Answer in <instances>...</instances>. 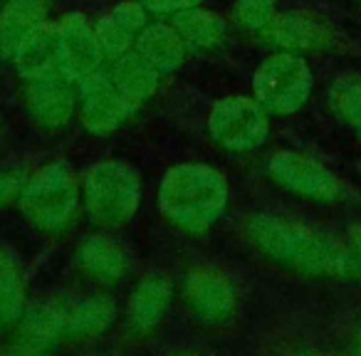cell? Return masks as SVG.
Instances as JSON below:
<instances>
[{"instance_id":"cell-1","label":"cell","mask_w":361,"mask_h":356,"mask_svg":"<svg viewBox=\"0 0 361 356\" xmlns=\"http://www.w3.org/2000/svg\"><path fill=\"white\" fill-rule=\"evenodd\" d=\"M245 235L267 260L310 277L351 280L361 275V262L346 243L292 218L257 213L247 221Z\"/></svg>"},{"instance_id":"cell-2","label":"cell","mask_w":361,"mask_h":356,"mask_svg":"<svg viewBox=\"0 0 361 356\" xmlns=\"http://www.w3.org/2000/svg\"><path fill=\"white\" fill-rule=\"evenodd\" d=\"M231 201L228 178L208 164H176L159 186V211L188 235H206Z\"/></svg>"},{"instance_id":"cell-3","label":"cell","mask_w":361,"mask_h":356,"mask_svg":"<svg viewBox=\"0 0 361 356\" xmlns=\"http://www.w3.org/2000/svg\"><path fill=\"white\" fill-rule=\"evenodd\" d=\"M85 211L97 226L119 228L136 216L141 203V178L124 161H99L90 166L82 181Z\"/></svg>"},{"instance_id":"cell-4","label":"cell","mask_w":361,"mask_h":356,"mask_svg":"<svg viewBox=\"0 0 361 356\" xmlns=\"http://www.w3.org/2000/svg\"><path fill=\"white\" fill-rule=\"evenodd\" d=\"M18 208L35 228L47 233L62 231L80 208V183L67 164H47L27 176L18 193Z\"/></svg>"},{"instance_id":"cell-5","label":"cell","mask_w":361,"mask_h":356,"mask_svg":"<svg viewBox=\"0 0 361 356\" xmlns=\"http://www.w3.org/2000/svg\"><path fill=\"white\" fill-rule=\"evenodd\" d=\"M314 77L300 52H275L252 75V94L267 114L290 116L307 104Z\"/></svg>"},{"instance_id":"cell-6","label":"cell","mask_w":361,"mask_h":356,"mask_svg":"<svg viewBox=\"0 0 361 356\" xmlns=\"http://www.w3.org/2000/svg\"><path fill=\"white\" fill-rule=\"evenodd\" d=\"M208 131L211 139L228 151H255L270 136V119L257 99L226 97L213 104Z\"/></svg>"},{"instance_id":"cell-7","label":"cell","mask_w":361,"mask_h":356,"mask_svg":"<svg viewBox=\"0 0 361 356\" xmlns=\"http://www.w3.org/2000/svg\"><path fill=\"white\" fill-rule=\"evenodd\" d=\"M270 178L285 191L314 203H336L344 193L341 181L319 161L297 151H277L267 161Z\"/></svg>"},{"instance_id":"cell-8","label":"cell","mask_w":361,"mask_h":356,"mask_svg":"<svg viewBox=\"0 0 361 356\" xmlns=\"http://www.w3.org/2000/svg\"><path fill=\"white\" fill-rule=\"evenodd\" d=\"M134 111V106L111 82L109 72L97 70L80 82V121L90 134H111L126 124Z\"/></svg>"},{"instance_id":"cell-9","label":"cell","mask_w":361,"mask_h":356,"mask_svg":"<svg viewBox=\"0 0 361 356\" xmlns=\"http://www.w3.org/2000/svg\"><path fill=\"white\" fill-rule=\"evenodd\" d=\"M57 27H60V65H57V72L65 80H70L72 85H80L82 80L102 70V62H104V52H102V45L97 40V32L82 13L65 16L62 23H57Z\"/></svg>"},{"instance_id":"cell-10","label":"cell","mask_w":361,"mask_h":356,"mask_svg":"<svg viewBox=\"0 0 361 356\" xmlns=\"http://www.w3.org/2000/svg\"><path fill=\"white\" fill-rule=\"evenodd\" d=\"M183 297L198 317L208 321H223L235 309L233 282L218 267L201 265L188 272L183 282Z\"/></svg>"},{"instance_id":"cell-11","label":"cell","mask_w":361,"mask_h":356,"mask_svg":"<svg viewBox=\"0 0 361 356\" xmlns=\"http://www.w3.org/2000/svg\"><path fill=\"white\" fill-rule=\"evenodd\" d=\"M25 104L37 124L47 129H60L75 114L77 94L72 92L70 80H65L62 75H47L27 82Z\"/></svg>"},{"instance_id":"cell-12","label":"cell","mask_w":361,"mask_h":356,"mask_svg":"<svg viewBox=\"0 0 361 356\" xmlns=\"http://www.w3.org/2000/svg\"><path fill=\"white\" fill-rule=\"evenodd\" d=\"M11 60L16 72L23 80H40L47 75H60V27L57 23H40L35 30H30L16 50L11 52Z\"/></svg>"},{"instance_id":"cell-13","label":"cell","mask_w":361,"mask_h":356,"mask_svg":"<svg viewBox=\"0 0 361 356\" xmlns=\"http://www.w3.org/2000/svg\"><path fill=\"white\" fill-rule=\"evenodd\" d=\"M173 300V280L166 272H151L136 285L126 305V324L134 334L156 329Z\"/></svg>"},{"instance_id":"cell-14","label":"cell","mask_w":361,"mask_h":356,"mask_svg":"<svg viewBox=\"0 0 361 356\" xmlns=\"http://www.w3.org/2000/svg\"><path fill=\"white\" fill-rule=\"evenodd\" d=\"M144 27L146 11L136 0H126V3H119V6H114L111 11H106L102 16V20L94 25V32L104 57L116 60V57L134 50L136 37H139V32Z\"/></svg>"},{"instance_id":"cell-15","label":"cell","mask_w":361,"mask_h":356,"mask_svg":"<svg viewBox=\"0 0 361 356\" xmlns=\"http://www.w3.org/2000/svg\"><path fill=\"white\" fill-rule=\"evenodd\" d=\"M75 262L87 277L102 282V285H114L129 270L126 250L106 235H90L85 243H80Z\"/></svg>"},{"instance_id":"cell-16","label":"cell","mask_w":361,"mask_h":356,"mask_svg":"<svg viewBox=\"0 0 361 356\" xmlns=\"http://www.w3.org/2000/svg\"><path fill=\"white\" fill-rule=\"evenodd\" d=\"M16 334L18 351H47L65 334V307L52 302L35 305L23 312Z\"/></svg>"},{"instance_id":"cell-17","label":"cell","mask_w":361,"mask_h":356,"mask_svg":"<svg viewBox=\"0 0 361 356\" xmlns=\"http://www.w3.org/2000/svg\"><path fill=\"white\" fill-rule=\"evenodd\" d=\"M186 42L178 35L173 23H154L146 25L136 37L134 50L154 67L159 75H171L176 72L183 60H186Z\"/></svg>"},{"instance_id":"cell-18","label":"cell","mask_w":361,"mask_h":356,"mask_svg":"<svg viewBox=\"0 0 361 356\" xmlns=\"http://www.w3.org/2000/svg\"><path fill=\"white\" fill-rule=\"evenodd\" d=\"M267 42L282 47L287 52H302V50H317L329 42V30L319 20H312L300 13H282L270 20L265 27Z\"/></svg>"},{"instance_id":"cell-19","label":"cell","mask_w":361,"mask_h":356,"mask_svg":"<svg viewBox=\"0 0 361 356\" xmlns=\"http://www.w3.org/2000/svg\"><path fill=\"white\" fill-rule=\"evenodd\" d=\"M109 77L116 85V90L126 97V102H129L134 109L144 106L146 102L156 94L159 80H161L159 72H156L136 50H129L126 55L116 57L109 70Z\"/></svg>"},{"instance_id":"cell-20","label":"cell","mask_w":361,"mask_h":356,"mask_svg":"<svg viewBox=\"0 0 361 356\" xmlns=\"http://www.w3.org/2000/svg\"><path fill=\"white\" fill-rule=\"evenodd\" d=\"M50 0H8L0 11V55L11 57L16 45L47 20Z\"/></svg>"},{"instance_id":"cell-21","label":"cell","mask_w":361,"mask_h":356,"mask_svg":"<svg viewBox=\"0 0 361 356\" xmlns=\"http://www.w3.org/2000/svg\"><path fill=\"white\" fill-rule=\"evenodd\" d=\"M116 321V302L106 295H92L65 309V334L99 336Z\"/></svg>"},{"instance_id":"cell-22","label":"cell","mask_w":361,"mask_h":356,"mask_svg":"<svg viewBox=\"0 0 361 356\" xmlns=\"http://www.w3.org/2000/svg\"><path fill=\"white\" fill-rule=\"evenodd\" d=\"M173 27L178 30V35L183 37L188 47H196V50H211L218 47L226 40V20L221 16L211 11H203L201 6L188 8V11H180L173 16Z\"/></svg>"},{"instance_id":"cell-23","label":"cell","mask_w":361,"mask_h":356,"mask_svg":"<svg viewBox=\"0 0 361 356\" xmlns=\"http://www.w3.org/2000/svg\"><path fill=\"white\" fill-rule=\"evenodd\" d=\"M25 312V280L11 252L0 250V324H16Z\"/></svg>"},{"instance_id":"cell-24","label":"cell","mask_w":361,"mask_h":356,"mask_svg":"<svg viewBox=\"0 0 361 356\" xmlns=\"http://www.w3.org/2000/svg\"><path fill=\"white\" fill-rule=\"evenodd\" d=\"M329 102L334 114L361 136V75H346L331 85Z\"/></svg>"},{"instance_id":"cell-25","label":"cell","mask_w":361,"mask_h":356,"mask_svg":"<svg viewBox=\"0 0 361 356\" xmlns=\"http://www.w3.org/2000/svg\"><path fill=\"white\" fill-rule=\"evenodd\" d=\"M235 20L247 30H265L277 16L275 0H235Z\"/></svg>"},{"instance_id":"cell-26","label":"cell","mask_w":361,"mask_h":356,"mask_svg":"<svg viewBox=\"0 0 361 356\" xmlns=\"http://www.w3.org/2000/svg\"><path fill=\"white\" fill-rule=\"evenodd\" d=\"M25 171L23 168H6L0 171V208L8 206L11 201H16L20 193L23 183H25Z\"/></svg>"},{"instance_id":"cell-27","label":"cell","mask_w":361,"mask_h":356,"mask_svg":"<svg viewBox=\"0 0 361 356\" xmlns=\"http://www.w3.org/2000/svg\"><path fill=\"white\" fill-rule=\"evenodd\" d=\"M146 13H156V16H176L180 11L201 6L203 0H136Z\"/></svg>"},{"instance_id":"cell-28","label":"cell","mask_w":361,"mask_h":356,"mask_svg":"<svg viewBox=\"0 0 361 356\" xmlns=\"http://www.w3.org/2000/svg\"><path fill=\"white\" fill-rule=\"evenodd\" d=\"M346 245L351 247V252L356 255V260L361 262V223L349 231V235H346Z\"/></svg>"},{"instance_id":"cell-29","label":"cell","mask_w":361,"mask_h":356,"mask_svg":"<svg viewBox=\"0 0 361 356\" xmlns=\"http://www.w3.org/2000/svg\"><path fill=\"white\" fill-rule=\"evenodd\" d=\"M356 349L361 351V329H359V334H356Z\"/></svg>"}]
</instances>
